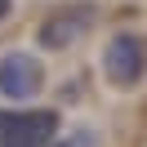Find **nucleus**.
<instances>
[{
  "instance_id": "nucleus-4",
  "label": "nucleus",
  "mask_w": 147,
  "mask_h": 147,
  "mask_svg": "<svg viewBox=\"0 0 147 147\" xmlns=\"http://www.w3.org/2000/svg\"><path fill=\"white\" fill-rule=\"evenodd\" d=\"M58 129L54 111H18V116H0V147H49Z\"/></svg>"
},
{
  "instance_id": "nucleus-5",
  "label": "nucleus",
  "mask_w": 147,
  "mask_h": 147,
  "mask_svg": "<svg viewBox=\"0 0 147 147\" xmlns=\"http://www.w3.org/2000/svg\"><path fill=\"white\" fill-rule=\"evenodd\" d=\"M9 9H13V0H0V22L9 18Z\"/></svg>"
},
{
  "instance_id": "nucleus-2",
  "label": "nucleus",
  "mask_w": 147,
  "mask_h": 147,
  "mask_svg": "<svg viewBox=\"0 0 147 147\" xmlns=\"http://www.w3.org/2000/svg\"><path fill=\"white\" fill-rule=\"evenodd\" d=\"M89 27H94V9L89 5H71V9L49 13L40 22L36 40H40V49H71V45H80L89 36Z\"/></svg>"
},
{
  "instance_id": "nucleus-1",
  "label": "nucleus",
  "mask_w": 147,
  "mask_h": 147,
  "mask_svg": "<svg viewBox=\"0 0 147 147\" xmlns=\"http://www.w3.org/2000/svg\"><path fill=\"white\" fill-rule=\"evenodd\" d=\"M102 71L116 89H134L147 71V40L138 31H116L102 49Z\"/></svg>"
},
{
  "instance_id": "nucleus-3",
  "label": "nucleus",
  "mask_w": 147,
  "mask_h": 147,
  "mask_svg": "<svg viewBox=\"0 0 147 147\" xmlns=\"http://www.w3.org/2000/svg\"><path fill=\"white\" fill-rule=\"evenodd\" d=\"M45 89V67L31 54H5L0 58V94L9 102H27Z\"/></svg>"
}]
</instances>
